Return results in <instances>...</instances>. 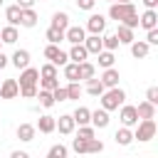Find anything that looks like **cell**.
I'll use <instances>...</instances> for the list:
<instances>
[{
    "mask_svg": "<svg viewBox=\"0 0 158 158\" xmlns=\"http://www.w3.org/2000/svg\"><path fill=\"white\" fill-rule=\"evenodd\" d=\"M40 77H42V79H57V67H54V64H44V67L40 69Z\"/></svg>",
    "mask_w": 158,
    "mask_h": 158,
    "instance_id": "obj_36",
    "label": "cell"
},
{
    "mask_svg": "<svg viewBox=\"0 0 158 158\" xmlns=\"http://www.w3.org/2000/svg\"><path fill=\"white\" fill-rule=\"evenodd\" d=\"M116 2H131V0H116Z\"/></svg>",
    "mask_w": 158,
    "mask_h": 158,
    "instance_id": "obj_53",
    "label": "cell"
},
{
    "mask_svg": "<svg viewBox=\"0 0 158 158\" xmlns=\"http://www.w3.org/2000/svg\"><path fill=\"white\" fill-rule=\"evenodd\" d=\"M86 30H89L91 35H101V32L106 30V20H104V15H91V17L86 20Z\"/></svg>",
    "mask_w": 158,
    "mask_h": 158,
    "instance_id": "obj_10",
    "label": "cell"
},
{
    "mask_svg": "<svg viewBox=\"0 0 158 158\" xmlns=\"http://www.w3.org/2000/svg\"><path fill=\"white\" fill-rule=\"evenodd\" d=\"M12 67L15 69H27L30 67V52L27 49H15V54H12Z\"/></svg>",
    "mask_w": 158,
    "mask_h": 158,
    "instance_id": "obj_11",
    "label": "cell"
},
{
    "mask_svg": "<svg viewBox=\"0 0 158 158\" xmlns=\"http://www.w3.org/2000/svg\"><path fill=\"white\" fill-rule=\"evenodd\" d=\"M143 5H146V10H156L158 7V0H143Z\"/></svg>",
    "mask_w": 158,
    "mask_h": 158,
    "instance_id": "obj_50",
    "label": "cell"
},
{
    "mask_svg": "<svg viewBox=\"0 0 158 158\" xmlns=\"http://www.w3.org/2000/svg\"><path fill=\"white\" fill-rule=\"evenodd\" d=\"M7 64H10V62H7V57H5V54H2V52H0V69H5V67H7Z\"/></svg>",
    "mask_w": 158,
    "mask_h": 158,
    "instance_id": "obj_52",
    "label": "cell"
},
{
    "mask_svg": "<svg viewBox=\"0 0 158 158\" xmlns=\"http://www.w3.org/2000/svg\"><path fill=\"white\" fill-rule=\"evenodd\" d=\"M20 94H22L25 99H32V96H37V86H27V89H20Z\"/></svg>",
    "mask_w": 158,
    "mask_h": 158,
    "instance_id": "obj_48",
    "label": "cell"
},
{
    "mask_svg": "<svg viewBox=\"0 0 158 158\" xmlns=\"http://www.w3.org/2000/svg\"><path fill=\"white\" fill-rule=\"evenodd\" d=\"M17 37H20V35H17V27H10V25H7V27L0 30V42H5V44H15Z\"/></svg>",
    "mask_w": 158,
    "mask_h": 158,
    "instance_id": "obj_23",
    "label": "cell"
},
{
    "mask_svg": "<svg viewBox=\"0 0 158 158\" xmlns=\"http://www.w3.org/2000/svg\"><path fill=\"white\" fill-rule=\"evenodd\" d=\"M156 131H158L156 121H153V118H143V121H138V123H136L133 141H141V143H146V141H151V138L156 136Z\"/></svg>",
    "mask_w": 158,
    "mask_h": 158,
    "instance_id": "obj_2",
    "label": "cell"
},
{
    "mask_svg": "<svg viewBox=\"0 0 158 158\" xmlns=\"http://www.w3.org/2000/svg\"><path fill=\"white\" fill-rule=\"evenodd\" d=\"M47 158H67V146H62V143L52 146L49 153H47Z\"/></svg>",
    "mask_w": 158,
    "mask_h": 158,
    "instance_id": "obj_35",
    "label": "cell"
},
{
    "mask_svg": "<svg viewBox=\"0 0 158 158\" xmlns=\"http://www.w3.org/2000/svg\"><path fill=\"white\" fill-rule=\"evenodd\" d=\"M20 12H22V10H20L17 5H10V7L5 10V20L10 22V27H17V25H20Z\"/></svg>",
    "mask_w": 158,
    "mask_h": 158,
    "instance_id": "obj_25",
    "label": "cell"
},
{
    "mask_svg": "<svg viewBox=\"0 0 158 158\" xmlns=\"http://www.w3.org/2000/svg\"><path fill=\"white\" fill-rule=\"evenodd\" d=\"M52 99H54V104H57V101H69V99H67V89H64V86H57V89L52 91Z\"/></svg>",
    "mask_w": 158,
    "mask_h": 158,
    "instance_id": "obj_41",
    "label": "cell"
},
{
    "mask_svg": "<svg viewBox=\"0 0 158 158\" xmlns=\"http://www.w3.org/2000/svg\"><path fill=\"white\" fill-rule=\"evenodd\" d=\"M86 146H89V141H81V138H74V141H72V148H74L77 153H86Z\"/></svg>",
    "mask_w": 158,
    "mask_h": 158,
    "instance_id": "obj_44",
    "label": "cell"
},
{
    "mask_svg": "<svg viewBox=\"0 0 158 158\" xmlns=\"http://www.w3.org/2000/svg\"><path fill=\"white\" fill-rule=\"evenodd\" d=\"M114 141H116L118 146H131V143H133V131H131V128H126V126H121V128L116 131Z\"/></svg>",
    "mask_w": 158,
    "mask_h": 158,
    "instance_id": "obj_18",
    "label": "cell"
},
{
    "mask_svg": "<svg viewBox=\"0 0 158 158\" xmlns=\"http://www.w3.org/2000/svg\"><path fill=\"white\" fill-rule=\"evenodd\" d=\"M15 5H17V7H20V10H30V7H32V5H35V0H17V2H15Z\"/></svg>",
    "mask_w": 158,
    "mask_h": 158,
    "instance_id": "obj_49",
    "label": "cell"
},
{
    "mask_svg": "<svg viewBox=\"0 0 158 158\" xmlns=\"http://www.w3.org/2000/svg\"><path fill=\"white\" fill-rule=\"evenodd\" d=\"M89 123H94V128H106L109 126V111H104V109L91 111V121Z\"/></svg>",
    "mask_w": 158,
    "mask_h": 158,
    "instance_id": "obj_16",
    "label": "cell"
},
{
    "mask_svg": "<svg viewBox=\"0 0 158 158\" xmlns=\"http://www.w3.org/2000/svg\"><path fill=\"white\" fill-rule=\"evenodd\" d=\"M49 27H54V30L64 32V30L69 27V15H67V12H54V15H52V25H49Z\"/></svg>",
    "mask_w": 158,
    "mask_h": 158,
    "instance_id": "obj_19",
    "label": "cell"
},
{
    "mask_svg": "<svg viewBox=\"0 0 158 158\" xmlns=\"http://www.w3.org/2000/svg\"><path fill=\"white\" fill-rule=\"evenodd\" d=\"M118 79H121V77H118V69L111 67V69H104V74H101L99 81L104 84V89H116V86H118Z\"/></svg>",
    "mask_w": 158,
    "mask_h": 158,
    "instance_id": "obj_8",
    "label": "cell"
},
{
    "mask_svg": "<svg viewBox=\"0 0 158 158\" xmlns=\"http://www.w3.org/2000/svg\"><path fill=\"white\" fill-rule=\"evenodd\" d=\"M20 25H22V27H35V25H37V12H35V7L20 12Z\"/></svg>",
    "mask_w": 158,
    "mask_h": 158,
    "instance_id": "obj_22",
    "label": "cell"
},
{
    "mask_svg": "<svg viewBox=\"0 0 158 158\" xmlns=\"http://www.w3.org/2000/svg\"><path fill=\"white\" fill-rule=\"evenodd\" d=\"M118 25H123V27H128V30H133V27H138V12H133V15H128L123 22H118Z\"/></svg>",
    "mask_w": 158,
    "mask_h": 158,
    "instance_id": "obj_40",
    "label": "cell"
},
{
    "mask_svg": "<svg viewBox=\"0 0 158 158\" xmlns=\"http://www.w3.org/2000/svg\"><path fill=\"white\" fill-rule=\"evenodd\" d=\"M54 126H57V118L54 116H49V114H44V116H40V121H37V131L40 133H52L54 131Z\"/></svg>",
    "mask_w": 158,
    "mask_h": 158,
    "instance_id": "obj_15",
    "label": "cell"
},
{
    "mask_svg": "<svg viewBox=\"0 0 158 158\" xmlns=\"http://www.w3.org/2000/svg\"><path fill=\"white\" fill-rule=\"evenodd\" d=\"M106 2H111V5H114V2H116V0H106Z\"/></svg>",
    "mask_w": 158,
    "mask_h": 158,
    "instance_id": "obj_54",
    "label": "cell"
},
{
    "mask_svg": "<svg viewBox=\"0 0 158 158\" xmlns=\"http://www.w3.org/2000/svg\"><path fill=\"white\" fill-rule=\"evenodd\" d=\"M86 91H89L91 96H101L106 89H104V84H101L99 79H89V81H86Z\"/></svg>",
    "mask_w": 158,
    "mask_h": 158,
    "instance_id": "obj_29",
    "label": "cell"
},
{
    "mask_svg": "<svg viewBox=\"0 0 158 158\" xmlns=\"http://www.w3.org/2000/svg\"><path fill=\"white\" fill-rule=\"evenodd\" d=\"M123 101H126V94H123V89H106L104 94H101V109L104 111H114V109H118V106H123Z\"/></svg>",
    "mask_w": 158,
    "mask_h": 158,
    "instance_id": "obj_1",
    "label": "cell"
},
{
    "mask_svg": "<svg viewBox=\"0 0 158 158\" xmlns=\"http://www.w3.org/2000/svg\"><path fill=\"white\" fill-rule=\"evenodd\" d=\"M116 40H118V44H131V42H136V40H133V30H128V27H123V25H118Z\"/></svg>",
    "mask_w": 158,
    "mask_h": 158,
    "instance_id": "obj_24",
    "label": "cell"
},
{
    "mask_svg": "<svg viewBox=\"0 0 158 158\" xmlns=\"http://www.w3.org/2000/svg\"><path fill=\"white\" fill-rule=\"evenodd\" d=\"M72 118H74V123H79V126H89V121H91V111H89L86 106H77V111L72 114Z\"/></svg>",
    "mask_w": 158,
    "mask_h": 158,
    "instance_id": "obj_17",
    "label": "cell"
},
{
    "mask_svg": "<svg viewBox=\"0 0 158 158\" xmlns=\"http://www.w3.org/2000/svg\"><path fill=\"white\" fill-rule=\"evenodd\" d=\"M136 114H138L141 121H143V118H156V106L148 104V101H141V104L136 106Z\"/></svg>",
    "mask_w": 158,
    "mask_h": 158,
    "instance_id": "obj_20",
    "label": "cell"
},
{
    "mask_svg": "<svg viewBox=\"0 0 158 158\" xmlns=\"http://www.w3.org/2000/svg\"><path fill=\"white\" fill-rule=\"evenodd\" d=\"M59 86V79H42V91H54Z\"/></svg>",
    "mask_w": 158,
    "mask_h": 158,
    "instance_id": "obj_42",
    "label": "cell"
},
{
    "mask_svg": "<svg viewBox=\"0 0 158 158\" xmlns=\"http://www.w3.org/2000/svg\"><path fill=\"white\" fill-rule=\"evenodd\" d=\"M20 94V86H17V79H5L0 84V99H15Z\"/></svg>",
    "mask_w": 158,
    "mask_h": 158,
    "instance_id": "obj_7",
    "label": "cell"
},
{
    "mask_svg": "<svg viewBox=\"0 0 158 158\" xmlns=\"http://www.w3.org/2000/svg\"><path fill=\"white\" fill-rule=\"evenodd\" d=\"M79 79H94V64L91 62H81L79 64Z\"/></svg>",
    "mask_w": 158,
    "mask_h": 158,
    "instance_id": "obj_30",
    "label": "cell"
},
{
    "mask_svg": "<svg viewBox=\"0 0 158 158\" xmlns=\"http://www.w3.org/2000/svg\"><path fill=\"white\" fill-rule=\"evenodd\" d=\"M59 52H62V49H59L57 44H47V47H44V57L49 59V64H52V62L57 59V54H59Z\"/></svg>",
    "mask_w": 158,
    "mask_h": 158,
    "instance_id": "obj_38",
    "label": "cell"
},
{
    "mask_svg": "<svg viewBox=\"0 0 158 158\" xmlns=\"http://www.w3.org/2000/svg\"><path fill=\"white\" fill-rule=\"evenodd\" d=\"M35 133H37V128H35L32 123H20V126H17V138H20V141H25V143H27V141H32V138H35Z\"/></svg>",
    "mask_w": 158,
    "mask_h": 158,
    "instance_id": "obj_21",
    "label": "cell"
},
{
    "mask_svg": "<svg viewBox=\"0 0 158 158\" xmlns=\"http://www.w3.org/2000/svg\"><path fill=\"white\" fill-rule=\"evenodd\" d=\"M84 49H86L89 54H99V52H104L101 37H99V35H89V37L84 40Z\"/></svg>",
    "mask_w": 158,
    "mask_h": 158,
    "instance_id": "obj_13",
    "label": "cell"
},
{
    "mask_svg": "<svg viewBox=\"0 0 158 158\" xmlns=\"http://www.w3.org/2000/svg\"><path fill=\"white\" fill-rule=\"evenodd\" d=\"M64 40H67V42H72V44H84L86 32H84V27L74 25V27H67V30H64Z\"/></svg>",
    "mask_w": 158,
    "mask_h": 158,
    "instance_id": "obj_6",
    "label": "cell"
},
{
    "mask_svg": "<svg viewBox=\"0 0 158 158\" xmlns=\"http://www.w3.org/2000/svg\"><path fill=\"white\" fill-rule=\"evenodd\" d=\"M37 99H40V106H44V109H52V106H54V99H52V91H42V89H40V94H37Z\"/></svg>",
    "mask_w": 158,
    "mask_h": 158,
    "instance_id": "obj_32",
    "label": "cell"
},
{
    "mask_svg": "<svg viewBox=\"0 0 158 158\" xmlns=\"http://www.w3.org/2000/svg\"><path fill=\"white\" fill-rule=\"evenodd\" d=\"M77 138H81V141H91V138H94V126H79Z\"/></svg>",
    "mask_w": 158,
    "mask_h": 158,
    "instance_id": "obj_37",
    "label": "cell"
},
{
    "mask_svg": "<svg viewBox=\"0 0 158 158\" xmlns=\"http://www.w3.org/2000/svg\"><path fill=\"white\" fill-rule=\"evenodd\" d=\"M10 158H30V153H25V151H12Z\"/></svg>",
    "mask_w": 158,
    "mask_h": 158,
    "instance_id": "obj_51",
    "label": "cell"
},
{
    "mask_svg": "<svg viewBox=\"0 0 158 158\" xmlns=\"http://www.w3.org/2000/svg\"><path fill=\"white\" fill-rule=\"evenodd\" d=\"M44 37L49 40V44H57V42L64 40V32H59V30H54V27H47V35H44Z\"/></svg>",
    "mask_w": 158,
    "mask_h": 158,
    "instance_id": "obj_33",
    "label": "cell"
},
{
    "mask_svg": "<svg viewBox=\"0 0 158 158\" xmlns=\"http://www.w3.org/2000/svg\"><path fill=\"white\" fill-rule=\"evenodd\" d=\"M37 79H40V69H35V67H27V69H22L17 86H20V89H27V86H37Z\"/></svg>",
    "mask_w": 158,
    "mask_h": 158,
    "instance_id": "obj_4",
    "label": "cell"
},
{
    "mask_svg": "<svg viewBox=\"0 0 158 158\" xmlns=\"http://www.w3.org/2000/svg\"><path fill=\"white\" fill-rule=\"evenodd\" d=\"M148 49H151V47H148L146 42H131V54H133L136 59H143V57L148 54Z\"/></svg>",
    "mask_w": 158,
    "mask_h": 158,
    "instance_id": "obj_26",
    "label": "cell"
},
{
    "mask_svg": "<svg viewBox=\"0 0 158 158\" xmlns=\"http://www.w3.org/2000/svg\"><path fill=\"white\" fill-rule=\"evenodd\" d=\"M136 12V5L133 2H114L111 7H109V17L111 20H116V22H123L128 15H133Z\"/></svg>",
    "mask_w": 158,
    "mask_h": 158,
    "instance_id": "obj_3",
    "label": "cell"
},
{
    "mask_svg": "<svg viewBox=\"0 0 158 158\" xmlns=\"http://www.w3.org/2000/svg\"><path fill=\"white\" fill-rule=\"evenodd\" d=\"M67 62H69V57H67V52H59V54H57V59H54L52 64H54V67H64Z\"/></svg>",
    "mask_w": 158,
    "mask_h": 158,
    "instance_id": "obj_46",
    "label": "cell"
},
{
    "mask_svg": "<svg viewBox=\"0 0 158 158\" xmlns=\"http://www.w3.org/2000/svg\"><path fill=\"white\" fill-rule=\"evenodd\" d=\"M0 5H2V0H0Z\"/></svg>",
    "mask_w": 158,
    "mask_h": 158,
    "instance_id": "obj_56",
    "label": "cell"
},
{
    "mask_svg": "<svg viewBox=\"0 0 158 158\" xmlns=\"http://www.w3.org/2000/svg\"><path fill=\"white\" fill-rule=\"evenodd\" d=\"M96 57H99V67H104V69H111V67H114V59H116L114 52H106V49H104V52H99Z\"/></svg>",
    "mask_w": 158,
    "mask_h": 158,
    "instance_id": "obj_27",
    "label": "cell"
},
{
    "mask_svg": "<svg viewBox=\"0 0 158 158\" xmlns=\"http://www.w3.org/2000/svg\"><path fill=\"white\" fill-rule=\"evenodd\" d=\"M0 44H2V42H0ZM0 52H2V49H0Z\"/></svg>",
    "mask_w": 158,
    "mask_h": 158,
    "instance_id": "obj_55",
    "label": "cell"
},
{
    "mask_svg": "<svg viewBox=\"0 0 158 158\" xmlns=\"http://www.w3.org/2000/svg\"><path fill=\"white\" fill-rule=\"evenodd\" d=\"M118 118H121V123H123L126 128L136 126V123H138V114H136V106H128V104H123V106H121V114H118Z\"/></svg>",
    "mask_w": 158,
    "mask_h": 158,
    "instance_id": "obj_5",
    "label": "cell"
},
{
    "mask_svg": "<svg viewBox=\"0 0 158 158\" xmlns=\"http://www.w3.org/2000/svg\"><path fill=\"white\" fill-rule=\"evenodd\" d=\"M67 89V99H79L81 96V84L79 81H69V86H64Z\"/></svg>",
    "mask_w": 158,
    "mask_h": 158,
    "instance_id": "obj_31",
    "label": "cell"
},
{
    "mask_svg": "<svg viewBox=\"0 0 158 158\" xmlns=\"http://www.w3.org/2000/svg\"><path fill=\"white\" fill-rule=\"evenodd\" d=\"M101 44H104L106 52H114L118 47V40H116V35H106V37H101Z\"/></svg>",
    "mask_w": 158,
    "mask_h": 158,
    "instance_id": "obj_34",
    "label": "cell"
},
{
    "mask_svg": "<svg viewBox=\"0 0 158 158\" xmlns=\"http://www.w3.org/2000/svg\"><path fill=\"white\" fill-rule=\"evenodd\" d=\"M138 25L148 32V30H156V25H158V12L156 10H146L141 17H138Z\"/></svg>",
    "mask_w": 158,
    "mask_h": 158,
    "instance_id": "obj_9",
    "label": "cell"
},
{
    "mask_svg": "<svg viewBox=\"0 0 158 158\" xmlns=\"http://www.w3.org/2000/svg\"><path fill=\"white\" fill-rule=\"evenodd\" d=\"M94 2L96 0H77V7L79 10H94Z\"/></svg>",
    "mask_w": 158,
    "mask_h": 158,
    "instance_id": "obj_47",
    "label": "cell"
},
{
    "mask_svg": "<svg viewBox=\"0 0 158 158\" xmlns=\"http://www.w3.org/2000/svg\"><path fill=\"white\" fill-rule=\"evenodd\" d=\"M74 118H72V114H64V116H59L57 118V126L54 128H59V133H64V136H69V133H74Z\"/></svg>",
    "mask_w": 158,
    "mask_h": 158,
    "instance_id": "obj_12",
    "label": "cell"
},
{
    "mask_svg": "<svg viewBox=\"0 0 158 158\" xmlns=\"http://www.w3.org/2000/svg\"><path fill=\"white\" fill-rule=\"evenodd\" d=\"M146 44L151 47V44H158V30H148V35H146Z\"/></svg>",
    "mask_w": 158,
    "mask_h": 158,
    "instance_id": "obj_45",
    "label": "cell"
},
{
    "mask_svg": "<svg viewBox=\"0 0 158 158\" xmlns=\"http://www.w3.org/2000/svg\"><path fill=\"white\" fill-rule=\"evenodd\" d=\"M67 57L74 62V64H81V62H86V57H89V52L84 49V44H72V49L67 52Z\"/></svg>",
    "mask_w": 158,
    "mask_h": 158,
    "instance_id": "obj_14",
    "label": "cell"
},
{
    "mask_svg": "<svg viewBox=\"0 0 158 158\" xmlns=\"http://www.w3.org/2000/svg\"><path fill=\"white\" fill-rule=\"evenodd\" d=\"M146 101H148V104H153V106L158 104V86H151V89L146 91Z\"/></svg>",
    "mask_w": 158,
    "mask_h": 158,
    "instance_id": "obj_43",
    "label": "cell"
},
{
    "mask_svg": "<svg viewBox=\"0 0 158 158\" xmlns=\"http://www.w3.org/2000/svg\"><path fill=\"white\" fill-rule=\"evenodd\" d=\"M101 151H104V143L99 138H91L89 146H86V153H101Z\"/></svg>",
    "mask_w": 158,
    "mask_h": 158,
    "instance_id": "obj_39",
    "label": "cell"
},
{
    "mask_svg": "<svg viewBox=\"0 0 158 158\" xmlns=\"http://www.w3.org/2000/svg\"><path fill=\"white\" fill-rule=\"evenodd\" d=\"M64 77H67L69 81H79V64L67 62V64H64Z\"/></svg>",
    "mask_w": 158,
    "mask_h": 158,
    "instance_id": "obj_28",
    "label": "cell"
}]
</instances>
